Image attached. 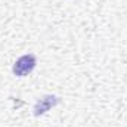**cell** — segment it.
<instances>
[{
	"mask_svg": "<svg viewBox=\"0 0 127 127\" xmlns=\"http://www.w3.org/2000/svg\"><path fill=\"white\" fill-rule=\"evenodd\" d=\"M35 64H37L35 56L31 55V53H28V55H24V56H21V58L16 59V62L13 64L12 71L18 77H25L30 72H32V69L35 68Z\"/></svg>",
	"mask_w": 127,
	"mask_h": 127,
	"instance_id": "1",
	"label": "cell"
},
{
	"mask_svg": "<svg viewBox=\"0 0 127 127\" xmlns=\"http://www.w3.org/2000/svg\"><path fill=\"white\" fill-rule=\"evenodd\" d=\"M59 99L53 95H47V96H43L41 99H38L34 105V115L38 117V115H43L44 112H47L50 108H53L55 105H58Z\"/></svg>",
	"mask_w": 127,
	"mask_h": 127,
	"instance_id": "2",
	"label": "cell"
}]
</instances>
